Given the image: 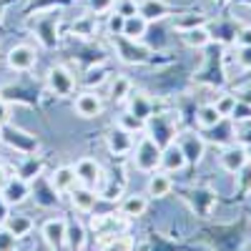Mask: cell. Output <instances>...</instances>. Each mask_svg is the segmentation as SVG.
Masks as SVG:
<instances>
[{
    "mask_svg": "<svg viewBox=\"0 0 251 251\" xmlns=\"http://www.w3.org/2000/svg\"><path fill=\"white\" fill-rule=\"evenodd\" d=\"M71 203H73L75 211L91 214L96 208V203H98V194L93 191V188H88V186H75L71 191Z\"/></svg>",
    "mask_w": 251,
    "mask_h": 251,
    "instance_id": "4fadbf2b",
    "label": "cell"
},
{
    "mask_svg": "<svg viewBox=\"0 0 251 251\" xmlns=\"http://www.w3.org/2000/svg\"><path fill=\"white\" fill-rule=\"evenodd\" d=\"M126 226H128V219L123 214H103L98 219H93V231L98 236H118L126 231Z\"/></svg>",
    "mask_w": 251,
    "mask_h": 251,
    "instance_id": "277c9868",
    "label": "cell"
},
{
    "mask_svg": "<svg viewBox=\"0 0 251 251\" xmlns=\"http://www.w3.org/2000/svg\"><path fill=\"white\" fill-rule=\"evenodd\" d=\"M73 169H75V178H78L80 186L93 188V186L100 183V178H103V169H100V163H98L96 158H80Z\"/></svg>",
    "mask_w": 251,
    "mask_h": 251,
    "instance_id": "52a82bcc",
    "label": "cell"
},
{
    "mask_svg": "<svg viewBox=\"0 0 251 251\" xmlns=\"http://www.w3.org/2000/svg\"><path fill=\"white\" fill-rule=\"evenodd\" d=\"M0 133H3V128H0Z\"/></svg>",
    "mask_w": 251,
    "mask_h": 251,
    "instance_id": "ab89813d",
    "label": "cell"
},
{
    "mask_svg": "<svg viewBox=\"0 0 251 251\" xmlns=\"http://www.w3.org/2000/svg\"><path fill=\"white\" fill-rule=\"evenodd\" d=\"M15 244H18V239L5 226H0V251H15Z\"/></svg>",
    "mask_w": 251,
    "mask_h": 251,
    "instance_id": "4dcf8cb0",
    "label": "cell"
},
{
    "mask_svg": "<svg viewBox=\"0 0 251 251\" xmlns=\"http://www.w3.org/2000/svg\"><path fill=\"white\" fill-rule=\"evenodd\" d=\"M128 113L141 118V121H149L151 113H153V100L146 96V93H131V100H128Z\"/></svg>",
    "mask_w": 251,
    "mask_h": 251,
    "instance_id": "ac0fdd59",
    "label": "cell"
},
{
    "mask_svg": "<svg viewBox=\"0 0 251 251\" xmlns=\"http://www.w3.org/2000/svg\"><path fill=\"white\" fill-rule=\"evenodd\" d=\"M48 88L50 93L60 96V98H66V96H73L75 91V78L73 73L66 68V66H53L48 71Z\"/></svg>",
    "mask_w": 251,
    "mask_h": 251,
    "instance_id": "7a4b0ae2",
    "label": "cell"
},
{
    "mask_svg": "<svg viewBox=\"0 0 251 251\" xmlns=\"http://www.w3.org/2000/svg\"><path fill=\"white\" fill-rule=\"evenodd\" d=\"M138 15H143L149 23L153 20H163L169 15V5H166V0H141L138 3Z\"/></svg>",
    "mask_w": 251,
    "mask_h": 251,
    "instance_id": "2e32d148",
    "label": "cell"
},
{
    "mask_svg": "<svg viewBox=\"0 0 251 251\" xmlns=\"http://www.w3.org/2000/svg\"><path fill=\"white\" fill-rule=\"evenodd\" d=\"M146 208H149V199L146 196H126L123 201H121V214L126 216V219H138V216H143L146 214Z\"/></svg>",
    "mask_w": 251,
    "mask_h": 251,
    "instance_id": "d6986e66",
    "label": "cell"
},
{
    "mask_svg": "<svg viewBox=\"0 0 251 251\" xmlns=\"http://www.w3.org/2000/svg\"><path fill=\"white\" fill-rule=\"evenodd\" d=\"M236 96H231V93H224V96H219L216 100H214V106H216V111L221 113V118H231V113H234V108H236Z\"/></svg>",
    "mask_w": 251,
    "mask_h": 251,
    "instance_id": "4316f807",
    "label": "cell"
},
{
    "mask_svg": "<svg viewBox=\"0 0 251 251\" xmlns=\"http://www.w3.org/2000/svg\"><path fill=\"white\" fill-rule=\"evenodd\" d=\"M186 163H188V161H186V156H183V151H181L178 143H169L166 149H161V166H158L161 171L176 174V171L183 169Z\"/></svg>",
    "mask_w": 251,
    "mask_h": 251,
    "instance_id": "8fae6325",
    "label": "cell"
},
{
    "mask_svg": "<svg viewBox=\"0 0 251 251\" xmlns=\"http://www.w3.org/2000/svg\"><path fill=\"white\" fill-rule=\"evenodd\" d=\"M0 196L8 201V206H20L30 196V183L20 176H10V181L3 186V191H0Z\"/></svg>",
    "mask_w": 251,
    "mask_h": 251,
    "instance_id": "5b68a950",
    "label": "cell"
},
{
    "mask_svg": "<svg viewBox=\"0 0 251 251\" xmlns=\"http://www.w3.org/2000/svg\"><path fill=\"white\" fill-rule=\"evenodd\" d=\"M183 43L188 48H206L211 43V33H208L206 25H199V28H191V30H183Z\"/></svg>",
    "mask_w": 251,
    "mask_h": 251,
    "instance_id": "7402d4cb",
    "label": "cell"
},
{
    "mask_svg": "<svg viewBox=\"0 0 251 251\" xmlns=\"http://www.w3.org/2000/svg\"><path fill=\"white\" fill-rule=\"evenodd\" d=\"M118 126L123 131H128V133H138V131H143L146 128V121H141V118H136V116H131V113H123L121 118H118Z\"/></svg>",
    "mask_w": 251,
    "mask_h": 251,
    "instance_id": "f1b7e54d",
    "label": "cell"
},
{
    "mask_svg": "<svg viewBox=\"0 0 251 251\" xmlns=\"http://www.w3.org/2000/svg\"><path fill=\"white\" fill-rule=\"evenodd\" d=\"M35 63H38V53L28 43H20V46L10 48V53H8V68L10 71L23 73V71H30Z\"/></svg>",
    "mask_w": 251,
    "mask_h": 251,
    "instance_id": "3957f363",
    "label": "cell"
},
{
    "mask_svg": "<svg viewBox=\"0 0 251 251\" xmlns=\"http://www.w3.org/2000/svg\"><path fill=\"white\" fill-rule=\"evenodd\" d=\"M131 91H133V83L126 75H113L111 83H108V93H111L113 100H126L131 96Z\"/></svg>",
    "mask_w": 251,
    "mask_h": 251,
    "instance_id": "603a6c76",
    "label": "cell"
},
{
    "mask_svg": "<svg viewBox=\"0 0 251 251\" xmlns=\"http://www.w3.org/2000/svg\"><path fill=\"white\" fill-rule=\"evenodd\" d=\"M239 66L244 71H251V46H241V50H239Z\"/></svg>",
    "mask_w": 251,
    "mask_h": 251,
    "instance_id": "d6a6232c",
    "label": "cell"
},
{
    "mask_svg": "<svg viewBox=\"0 0 251 251\" xmlns=\"http://www.w3.org/2000/svg\"><path fill=\"white\" fill-rule=\"evenodd\" d=\"M66 228H68L66 219H48V221H43V226H40V236H43V241L50 249H60L63 244H66Z\"/></svg>",
    "mask_w": 251,
    "mask_h": 251,
    "instance_id": "ba28073f",
    "label": "cell"
},
{
    "mask_svg": "<svg viewBox=\"0 0 251 251\" xmlns=\"http://www.w3.org/2000/svg\"><path fill=\"white\" fill-rule=\"evenodd\" d=\"M121 28H123V15L121 13H113L111 15V30H118L121 33Z\"/></svg>",
    "mask_w": 251,
    "mask_h": 251,
    "instance_id": "f35d334b",
    "label": "cell"
},
{
    "mask_svg": "<svg viewBox=\"0 0 251 251\" xmlns=\"http://www.w3.org/2000/svg\"><path fill=\"white\" fill-rule=\"evenodd\" d=\"M133 163L136 169L143 174H151L161 166V143L153 136H143L138 141V146H133Z\"/></svg>",
    "mask_w": 251,
    "mask_h": 251,
    "instance_id": "6da1fadb",
    "label": "cell"
},
{
    "mask_svg": "<svg viewBox=\"0 0 251 251\" xmlns=\"http://www.w3.org/2000/svg\"><path fill=\"white\" fill-rule=\"evenodd\" d=\"M116 13H121V15L126 18V15H133V13H138V8L131 3V0H123V3L118 5V10H116Z\"/></svg>",
    "mask_w": 251,
    "mask_h": 251,
    "instance_id": "e575fe53",
    "label": "cell"
},
{
    "mask_svg": "<svg viewBox=\"0 0 251 251\" xmlns=\"http://www.w3.org/2000/svg\"><path fill=\"white\" fill-rule=\"evenodd\" d=\"M75 186H78V178H75L73 166H58L50 174V188L55 194H71Z\"/></svg>",
    "mask_w": 251,
    "mask_h": 251,
    "instance_id": "9c48e42d",
    "label": "cell"
},
{
    "mask_svg": "<svg viewBox=\"0 0 251 251\" xmlns=\"http://www.w3.org/2000/svg\"><path fill=\"white\" fill-rule=\"evenodd\" d=\"M133 146H136V143H133V133L123 131L121 126H116V128L108 133V149H111V153H116V156L131 153Z\"/></svg>",
    "mask_w": 251,
    "mask_h": 251,
    "instance_id": "5bb4252c",
    "label": "cell"
},
{
    "mask_svg": "<svg viewBox=\"0 0 251 251\" xmlns=\"http://www.w3.org/2000/svg\"><path fill=\"white\" fill-rule=\"evenodd\" d=\"M249 158H251V153H249Z\"/></svg>",
    "mask_w": 251,
    "mask_h": 251,
    "instance_id": "60d3db41",
    "label": "cell"
},
{
    "mask_svg": "<svg viewBox=\"0 0 251 251\" xmlns=\"http://www.w3.org/2000/svg\"><path fill=\"white\" fill-rule=\"evenodd\" d=\"M100 251H133V241L128 236H103L100 239Z\"/></svg>",
    "mask_w": 251,
    "mask_h": 251,
    "instance_id": "484cf974",
    "label": "cell"
},
{
    "mask_svg": "<svg viewBox=\"0 0 251 251\" xmlns=\"http://www.w3.org/2000/svg\"><path fill=\"white\" fill-rule=\"evenodd\" d=\"M221 113L216 111V106L214 103H203V106L196 111V123L201 126L203 131H211V128H216V126H221Z\"/></svg>",
    "mask_w": 251,
    "mask_h": 251,
    "instance_id": "ffe728a7",
    "label": "cell"
},
{
    "mask_svg": "<svg viewBox=\"0 0 251 251\" xmlns=\"http://www.w3.org/2000/svg\"><path fill=\"white\" fill-rule=\"evenodd\" d=\"M8 231L15 236V239H23V236H28L30 231H33V221L28 219V216H23V214H10L8 219H5V224H3Z\"/></svg>",
    "mask_w": 251,
    "mask_h": 251,
    "instance_id": "44dd1931",
    "label": "cell"
},
{
    "mask_svg": "<svg viewBox=\"0 0 251 251\" xmlns=\"http://www.w3.org/2000/svg\"><path fill=\"white\" fill-rule=\"evenodd\" d=\"M10 176H13V174H10V169H8L5 163H0V191H3V186L10 181Z\"/></svg>",
    "mask_w": 251,
    "mask_h": 251,
    "instance_id": "74e56055",
    "label": "cell"
},
{
    "mask_svg": "<svg viewBox=\"0 0 251 251\" xmlns=\"http://www.w3.org/2000/svg\"><path fill=\"white\" fill-rule=\"evenodd\" d=\"M10 216V206H8V201L3 199V196H0V226H3L5 224V219Z\"/></svg>",
    "mask_w": 251,
    "mask_h": 251,
    "instance_id": "8d00e7d4",
    "label": "cell"
},
{
    "mask_svg": "<svg viewBox=\"0 0 251 251\" xmlns=\"http://www.w3.org/2000/svg\"><path fill=\"white\" fill-rule=\"evenodd\" d=\"M88 5H91V10H96V13H108V10L113 8V0H88Z\"/></svg>",
    "mask_w": 251,
    "mask_h": 251,
    "instance_id": "836d02e7",
    "label": "cell"
},
{
    "mask_svg": "<svg viewBox=\"0 0 251 251\" xmlns=\"http://www.w3.org/2000/svg\"><path fill=\"white\" fill-rule=\"evenodd\" d=\"M73 108H75V113H78L80 118H88V121H91V118H98V116L103 113V100H100L98 93L86 91V93H78V96H75Z\"/></svg>",
    "mask_w": 251,
    "mask_h": 251,
    "instance_id": "8992f818",
    "label": "cell"
},
{
    "mask_svg": "<svg viewBox=\"0 0 251 251\" xmlns=\"http://www.w3.org/2000/svg\"><path fill=\"white\" fill-rule=\"evenodd\" d=\"M10 118H13V106L0 98V128H3V126H8Z\"/></svg>",
    "mask_w": 251,
    "mask_h": 251,
    "instance_id": "1f68e13d",
    "label": "cell"
},
{
    "mask_svg": "<svg viewBox=\"0 0 251 251\" xmlns=\"http://www.w3.org/2000/svg\"><path fill=\"white\" fill-rule=\"evenodd\" d=\"M171 188H174V181H171V174H166V171H151L149 176V183H146V194L153 196V199H163V196H169L171 194Z\"/></svg>",
    "mask_w": 251,
    "mask_h": 251,
    "instance_id": "7c38bea8",
    "label": "cell"
},
{
    "mask_svg": "<svg viewBox=\"0 0 251 251\" xmlns=\"http://www.w3.org/2000/svg\"><path fill=\"white\" fill-rule=\"evenodd\" d=\"M199 25H206V15L203 13H183L174 20V28L176 30H191V28H199Z\"/></svg>",
    "mask_w": 251,
    "mask_h": 251,
    "instance_id": "d4e9b609",
    "label": "cell"
},
{
    "mask_svg": "<svg viewBox=\"0 0 251 251\" xmlns=\"http://www.w3.org/2000/svg\"><path fill=\"white\" fill-rule=\"evenodd\" d=\"M246 161H249V151L244 149V146H228V149H224V153H221V166L228 174H236Z\"/></svg>",
    "mask_w": 251,
    "mask_h": 251,
    "instance_id": "9a60e30c",
    "label": "cell"
},
{
    "mask_svg": "<svg viewBox=\"0 0 251 251\" xmlns=\"http://www.w3.org/2000/svg\"><path fill=\"white\" fill-rule=\"evenodd\" d=\"M181 151H183V156H186V161H194V163H199L201 158H203V151H206V146H203V141L199 138V136H194V133H186L183 138H181Z\"/></svg>",
    "mask_w": 251,
    "mask_h": 251,
    "instance_id": "e0dca14e",
    "label": "cell"
},
{
    "mask_svg": "<svg viewBox=\"0 0 251 251\" xmlns=\"http://www.w3.org/2000/svg\"><path fill=\"white\" fill-rule=\"evenodd\" d=\"M146 30H149V20L143 15L133 13V15H126L123 18V28H121V35L128 40V43H141Z\"/></svg>",
    "mask_w": 251,
    "mask_h": 251,
    "instance_id": "30bf717a",
    "label": "cell"
},
{
    "mask_svg": "<svg viewBox=\"0 0 251 251\" xmlns=\"http://www.w3.org/2000/svg\"><path fill=\"white\" fill-rule=\"evenodd\" d=\"M66 244H68L73 251H80L83 246H86V228H83L80 221L68 224V228H66Z\"/></svg>",
    "mask_w": 251,
    "mask_h": 251,
    "instance_id": "cb8c5ba5",
    "label": "cell"
},
{
    "mask_svg": "<svg viewBox=\"0 0 251 251\" xmlns=\"http://www.w3.org/2000/svg\"><path fill=\"white\" fill-rule=\"evenodd\" d=\"M236 43H239V46H251V25L241 28V33L236 35Z\"/></svg>",
    "mask_w": 251,
    "mask_h": 251,
    "instance_id": "d590c367",
    "label": "cell"
},
{
    "mask_svg": "<svg viewBox=\"0 0 251 251\" xmlns=\"http://www.w3.org/2000/svg\"><path fill=\"white\" fill-rule=\"evenodd\" d=\"M231 121H236V123H246V121H251V106H249V103L236 100V108H234V113H231Z\"/></svg>",
    "mask_w": 251,
    "mask_h": 251,
    "instance_id": "f546056e",
    "label": "cell"
},
{
    "mask_svg": "<svg viewBox=\"0 0 251 251\" xmlns=\"http://www.w3.org/2000/svg\"><path fill=\"white\" fill-rule=\"evenodd\" d=\"M234 176H236V186H239V191H241V194H251V158L241 166V169H239Z\"/></svg>",
    "mask_w": 251,
    "mask_h": 251,
    "instance_id": "83f0119b",
    "label": "cell"
}]
</instances>
